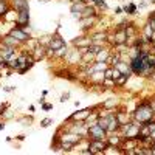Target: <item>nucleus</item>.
<instances>
[{"mask_svg":"<svg viewBox=\"0 0 155 155\" xmlns=\"http://www.w3.org/2000/svg\"><path fill=\"white\" fill-rule=\"evenodd\" d=\"M90 133L93 135V138H96V140H101V138L104 137V130H102V127L101 126H93V127L90 129Z\"/></svg>","mask_w":155,"mask_h":155,"instance_id":"obj_1","label":"nucleus"},{"mask_svg":"<svg viewBox=\"0 0 155 155\" xmlns=\"http://www.w3.org/2000/svg\"><path fill=\"white\" fill-rule=\"evenodd\" d=\"M150 115H152V112H150V110H146V109H141V110H138V113H137V116L141 121H146Z\"/></svg>","mask_w":155,"mask_h":155,"instance_id":"obj_2","label":"nucleus"},{"mask_svg":"<svg viewBox=\"0 0 155 155\" xmlns=\"http://www.w3.org/2000/svg\"><path fill=\"white\" fill-rule=\"evenodd\" d=\"M12 34H14V36H19V39H27V34H25V33H22V31H14V33H12Z\"/></svg>","mask_w":155,"mask_h":155,"instance_id":"obj_3","label":"nucleus"},{"mask_svg":"<svg viewBox=\"0 0 155 155\" xmlns=\"http://www.w3.org/2000/svg\"><path fill=\"white\" fill-rule=\"evenodd\" d=\"M61 45H62V40H56L54 44H51V47L53 48H57V47H61Z\"/></svg>","mask_w":155,"mask_h":155,"instance_id":"obj_4","label":"nucleus"},{"mask_svg":"<svg viewBox=\"0 0 155 155\" xmlns=\"http://www.w3.org/2000/svg\"><path fill=\"white\" fill-rule=\"evenodd\" d=\"M50 123H51V121H50V119H45L44 123H42V126H44V127H47V126H48Z\"/></svg>","mask_w":155,"mask_h":155,"instance_id":"obj_5","label":"nucleus"},{"mask_svg":"<svg viewBox=\"0 0 155 155\" xmlns=\"http://www.w3.org/2000/svg\"><path fill=\"white\" fill-rule=\"evenodd\" d=\"M113 76H115V78L119 76V72H118V70H115V72H113Z\"/></svg>","mask_w":155,"mask_h":155,"instance_id":"obj_6","label":"nucleus"}]
</instances>
